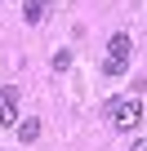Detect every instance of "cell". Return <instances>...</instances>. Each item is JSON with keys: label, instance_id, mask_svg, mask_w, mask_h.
Instances as JSON below:
<instances>
[{"label": "cell", "instance_id": "cell-8", "mask_svg": "<svg viewBox=\"0 0 147 151\" xmlns=\"http://www.w3.org/2000/svg\"><path fill=\"white\" fill-rule=\"evenodd\" d=\"M0 102L14 107V102H18V85H5V89H0Z\"/></svg>", "mask_w": 147, "mask_h": 151}, {"label": "cell", "instance_id": "cell-4", "mask_svg": "<svg viewBox=\"0 0 147 151\" xmlns=\"http://www.w3.org/2000/svg\"><path fill=\"white\" fill-rule=\"evenodd\" d=\"M40 138V120H22L18 124V142H36Z\"/></svg>", "mask_w": 147, "mask_h": 151}, {"label": "cell", "instance_id": "cell-2", "mask_svg": "<svg viewBox=\"0 0 147 151\" xmlns=\"http://www.w3.org/2000/svg\"><path fill=\"white\" fill-rule=\"evenodd\" d=\"M129 53H134V40H129V31H116V36H112V45H107V58H116V62H129Z\"/></svg>", "mask_w": 147, "mask_h": 151}, {"label": "cell", "instance_id": "cell-6", "mask_svg": "<svg viewBox=\"0 0 147 151\" xmlns=\"http://www.w3.org/2000/svg\"><path fill=\"white\" fill-rule=\"evenodd\" d=\"M14 120H18V111H14V107H9V102H0V124H5V129H9V124H14Z\"/></svg>", "mask_w": 147, "mask_h": 151}, {"label": "cell", "instance_id": "cell-3", "mask_svg": "<svg viewBox=\"0 0 147 151\" xmlns=\"http://www.w3.org/2000/svg\"><path fill=\"white\" fill-rule=\"evenodd\" d=\"M45 14H49V0H27V5H22V18H27L31 27H40Z\"/></svg>", "mask_w": 147, "mask_h": 151}, {"label": "cell", "instance_id": "cell-7", "mask_svg": "<svg viewBox=\"0 0 147 151\" xmlns=\"http://www.w3.org/2000/svg\"><path fill=\"white\" fill-rule=\"evenodd\" d=\"M67 67H71V53L58 49V53H54V71H67Z\"/></svg>", "mask_w": 147, "mask_h": 151}, {"label": "cell", "instance_id": "cell-5", "mask_svg": "<svg viewBox=\"0 0 147 151\" xmlns=\"http://www.w3.org/2000/svg\"><path fill=\"white\" fill-rule=\"evenodd\" d=\"M125 71H129V62H116V58L103 62V76H112V80H116V76H125Z\"/></svg>", "mask_w": 147, "mask_h": 151}, {"label": "cell", "instance_id": "cell-1", "mask_svg": "<svg viewBox=\"0 0 147 151\" xmlns=\"http://www.w3.org/2000/svg\"><path fill=\"white\" fill-rule=\"evenodd\" d=\"M107 116H112L116 129H138L143 124V98H116L107 107Z\"/></svg>", "mask_w": 147, "mask_h": 151}]
</instances>
